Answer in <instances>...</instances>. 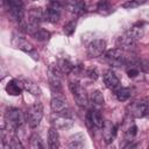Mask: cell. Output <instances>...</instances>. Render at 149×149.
I'll return each mask as SVG.
<instances>
[{
    "label": "cell",
    "mask_w": 149,
    "mask_h": 149,
    "mask_svg": "<svg viewBox=\"0 0 149 149\" xmlns=\"http://www.w3.org/2000/svg\"><path fill=\"white\" fill-rule=\"evenodd\" d=\"M61 12H62V5L58 0H52L49 6L47 7L45 10V20L49 22H57L61 17Z\"/></svg>",
    "instance_id": "ba28073f"
},
{
    "label": "cell",
    "mask_w": 149,
    "mask_h": 149,
    "mask_svg": "<svg viewBox=\"0 0 149 149\" xmlns=\"http://www.w3.org/2000/svg\"><path fill=\"white\" fill-rule=\"evenodd\" d=\"M69 87H70L71 93L73 94V98H74L77 105L80 107H86L87 102H88V97H87L85 90L81 87V85L77 80H74V81L72 80V81H70Z\"/></svg>",
    "instance_id": "8992f818"
},
{
    "label": "cell",
    "mask_w": 149,
    "mask_h": 149,
    "mask_svg": "<svg viewBox=\"0 0 149 149\" xmlns=\"http://www.w3.org/2000/svg\"><path fill=\"white\" fill-rule=\"evenodd\" d=\"M127 66H128V68H127V74H128V77L135 78V77H137V76L140 74V70H139L135 65L129 64V65H127Z\"/></svg>",
    "instance_id": "1f68e13d"
},
{
    "label": "cell",
    "mask_w": 149,
    "mask_h": 149,
    "mask_svg": "<svg viewBox=\"0 0 149 149\" xmlns=\"http://www.w3.org/2000/svg\"><path fill=\"white\" fill-rule=\"evenodd\" d=\"M57 68H58V70H59L61 72L70 74V72L72 71V69L74 68V65H73L69 59H66V58H62V59L58 61V65H57Z\"/></svg>",
    "instance_id": "d4e9b609"
},
{
    "label": "cell",
    "mask_w": 149,
    "mask_h": 149,
    "mask_svg": "<svg viewBox=\"0 0 149 149\" xmlns=\"http://www.w3.org/2000/svg\"><path fill=\"white\" fill-rule=\"evenodd\" d=\"M114 94H115V97H116V99L118 100H120V101H126V100H128L129 99V97H130V90L128 88V87H118L115 91H114Z\"/></svg>",
    "instance_id": "83f0119b"
},
{
    "label": "cell",
    "mask_w": 149,
    "mask_h": 149,
    "mask_svg": "<svg viewBox=\"0 0 149 149\" xmlns=\"http://www.w3.org/2000/svg\"><path fill=\"white\" fill-rule=\"evenodd\" d=\"M76 29V22L74 21H70L69 23H66L64 26V33L66 35H72V33Z\"/></svg>",
    "instance_id": "d6a6232c"
},
{
    "label": "cell",
    "mask_w": 149,
    "mask_h": 149,
    "mask_svg": "<svg viewBox=\"0 0 149 149\" xmlns=\"http://www.w3.org/2000/svg\"><path fill=\"white\" fill-rule=\"evenodd\" d=\"M23 90V86H22V83L16 80V79H12L7 83L6 85V92L10 95H20L21 92Z\"/></svg>",
    "instance_id": "d6986e66"
},
{
    "label": "cell",
    "mask_w": 149,
    "mask_h": 149,
    "mask_svg": "<svg viewBox=\"0 0 149 149\" xmlns=\"http://www.w3.org/2000/svg\"><path fill=\"white\" fill-rule=\"evenodd\" d=\"M86 120H87L88 125H92L95 128H101L104 122H105L104 119H102V115H101V113L98 108H94V109L90 111L86 115Z\"/></svg>",
    "instance_id": "9a60e30c"
},
{
    "label": "cell",
    "mask_w": 149,
    "mask_h": 149,
    "mask_svg": "<svg viewBox=\"0 0 149 149\" xmlns=\"http://www.w3.org/2000/svg\"><path fill=\"white\" fill-rule=\"evenodd\" d=\"M88 100L92 102V105L94 106H102L105 100H104V95L102 93L99 91V90H95V91H92L90 97H88Z\"/></svg>",
    "instance_id": "cb8c5ba5"
},
{
    "label": "cell",
    "mask_w": 149,
    "mask_h": 149,
    "mask_svg": "<svg viewBox=\"0 0 149 149\" xmlns=\"http://www.w3.org/2000/svg\"><path fill=\"white\" fill-rule=\"evenodd\" d=\"M84 146H85V137L81 133H77V134H74L70 137V141H69V147L70 148L80 149Z\"/></svg>",
    "instance_id": "44dd1931"
},
{
    "label": "cell",
    "mask_w": 149,
    "mask_h": 149,
    "mask_svg": "<svg viewBox=\"0 0 149 149\" xmlns=\"http://www.w3.org/2000/svg\"><path fill=\"white\" fill-rule=\"evenodd\" d=\"M30 147L33 149H42L44 148V144H43V141L41 139L40 135L37 134H33L30 136Z\"/></svg>",
    "instance_id": "f546056e"
},
{
    "label": "cell",
    "mask_w": 149,
    "mask_h": 149,
    "mask_svg": "<svg viewBox=\"0 0 149 149\" xmlns=\"http://www.w3.org/2000/svg\"><path fill=\"white\" fill-rule=\"evenodd\" d=\"M51 122H52V126L57 129H69L73 126V120L71 115L58 114V113H56V115L52 116Z\"/></svg>",
    "instance_id": "8fae6325"
},
{
    "label": "cell",
    "mask_w": 149,
    "mask_h": 149,
    "mask_svg": "<svg viewBox=\"0 0 149 149\" xmlns=\"http://www.w3.org/2000/svg\"><path fill=\"white\" fill-rule=\"evenodd\" d=\"M3 3L14 20L21 21L23 19V2L21 0H3Z\"/></svg>",
    "instance_id": "52a82bcc"
},
{
    "label": "cell",
    "mask_w": 149,
    "mask_h": 149,
    "mask_svg": "<svg viewBox=\"0 0 149 149\" xmlns=\"http://www.w3.org/2000/svg\"><path fill=\"white\" fill-rule=\"evenodd\" d=\"M1 143L6 149H22L23 146L15 134L14 129L5 126L1 130Z\"/></svg>",
    "instance_id": "7a4b0ae2"
},
{
    "label": "cell",
    "mask_w": 149,
    "mask_h": 149,
    "mask_svg": "<svg viewBox=\"0 0 149 149\" xmlns=\"http://www.w3.org/2000/svg\"><path fill=\"white\" fill-rule=\"evenodd\" d=\"M21 83H22L23 90L28 91L29 93H31V94H34V95H40L41 90H40V87L37 86V84H35V83L31 81L30 79H26V78H23V79L21 80Z\"/></svg>",
    "instance_id": "7402d4cb"
},
{
    "label": "cell",
    "mask_w": 149,
    "mask_h": 149,
    "mask_svg": "<svg viewBox=\"0 0 149 149\" xmlns=\"http://www.w3.org/2000/svg\"><path fill=\"white\" fill-rule=\"evenodd\" d=\"M48 144L51 149H56L58 148L59 144V135L57 132V128L51 127L48 132Z\"/></svg>",
    "instance_id": "ffe728a7"
},
{
    "label": "cell",
    "mask_w": 149,
    "mask_h": 149,
    "mask_svg": "<svg viewBox=\"0 0 149 149\" xmlns=\"http://www.w3.org/2000/svg\"><path fill=\"white\" fill-rule=\"evenodd\" d=\"M101 132H102V137H104V141L108 144V143H112L114 140H115V136H116V133H118V128L112 122V121H105L102 127H101Z\"/></svg>",
    "instance_id": "4fadbf2b"
},
{
    "label": "cell",
    "mask_w": 149,
    "mask_h": 149,
    "mask_svg": "<svg viewBox=\"0 0 149 149\" xmlns=\"http://www.w3.org/2000/svg\"><path fill=\"white\" fill-rule=\"evenodd\" d=\"M97 10L101 15H108L113 12V8H112L111 3L107 0H101L97 6Z\"/></svg>",
    "instance_id": "4316f807"
},
{
    "label": "cell",
    "mask_w": 149,
    "mask_h": 149,
    "mask_svg": "<svg viewBox=\"0 0 149 149\" xmlns=\"http://www.w3.org/2000/svg\"><path fill=\"white\" fill-rule=\"evenodd\" d=\"M140 21H141V22H147V23H149V9L143 10V12L140 14Z\"/></svg>",
    "instance_id": "836d02e7"
},
{
    "label": "cell",
    "mask_w": 149,
    "mask_h": 149,
    "mask_svg": "<svg viewBox=\"0 0 149 149\" xmlns=\"http://www.w3.org/2000/svg\"><path fill=\"white\" fill-rule=\"evenodd\" d=\"M65 8L76 15H80L85 12V2L84 0H66Z\"/></svg>",
    "instance_id": "2e32d148"
},
{
    "label": "cell",
    "mask_w": 149,
    "mask_h": 149,
    "mask_svg": "<svg viewBox=\"0 0 149 149\" xmlns=\"http://www.w3.org/2000/svg\"><path fill=\"white\" fill-rule=\"evenodd\" d=\"M26 121L29 125V127L35 128L40 125L42 116H43V106L41 102L33 104L26 112Z\"/></svg>",
    "instance_id": "5b68a950"
},
{
    "label": "cell",
    "mask_w": 149,
    "mask_h": 149,
    "mask_svg": "<svg viewBox=\"0 0 149 149\" xmlns=\"http://www.w3.org/2000/svg\"><path fill=\"white\" fill-rule=\"evenodd\" d=\"M127 33L134 38V40H140L142 36H143V24L142 22H139V23H135L132 28H129L127 30Z\"/></svg>",
    "instance_id": "603a6c76"
},
{
    "label": "cell",
    "mask_w": 149,
    "mask_h": 149,
    "mask_svg": "<svg viewBox=\"0 0 149 149\" xmlns=\"http://www.w3.org/2000/svg\"><path fill=\"white\" fill-rule=\"evenodd\" d=\"M12 44H13L15 48H17V49H20V50H22V51H24V52H28V54L34 55V58H35V59H37V58H38V54H36V52H35V50H34L33 45H31L28 41H26L23 37H21V36H16V35H13Z\"/></svg>",
    "instance_id": "7c38bea8"
},
{
    "label": "cell",
    "mask_w": 149,
    "mask_h": 149,
    "mask_svg": "<svg viewBox=\"0 0 149 149\" xmlns=\"http://www.w3.org/2000/svg\"><path fill=\"white\" fill-rule=\"evenodd\" d=\"M128 113L133 118H146L149 115V99L143 98L133 101L128 106Z\"/></svg>",
    "instance_id": "277c9868"
},
{
    "label": "cell",
    "mask_w": 149,
    "mask_h": 149,
    "mask_svg": "<svg viewBox=\"0 0 149 149\" xmlns=\"http://www.w3.org/2000/svg\"><path fill=\"white\" fill-rule=\"evenodd\" d=\"M45 20V12L42 8H31L28 13V21L34 24H40Z\"/></svg>",
    "instance_id": "ac0fdd59"
},
{
    "label": "cell",
    "mask_w": 149,
    "mask_h": 149,
    "mask_svg": "<svg viewBox=\"0 0 149 149\" xmlns=\"http://www.w3.org/2000/svg\"><path fill=\"white\" fill-rule=\"evenodd\" d=\"M24 120L26 116H23L22 112L17 108H10L5 114V126L14 130H17L20 127H22Z\"/></svg>",
    "instance_id": "3957f363"
},
{
    "label": "cell",
    "mask_w": 149,
    "mask_h": 149,
    "mask_svg": "<svg viewBox=\"0 0 149 149\" xmlns=\"http://www.w3.org/2000/svg\"><path fill=\"white\" fill-rule=\"evenodd\" d=\"M105 51H106V42L101 38L93 40L87 47V55L91 58L100 57L105 54Z\"/></svg>",
    "instance_id": "9c48e42d"
},
{
    "label": "cell",
    "mask_w": 149,
    "mask_h": 149,
    "mask_svg": "<svg viewBox=\"0 0 149 149\" xmlns=\"http://www.w3.org/2000/svg\"><path fill=\"white\" fill-rule=\"evenodd\" d=\"M147 0H129L127 2H125L122 5L123 8H127V9H130V8H136V7H140L141 5L146 3Z\"/></svg>",
    "instance_id": "4dcf8cb0"
},
{
    "label": "cell",
    "mask_w": 149,
    "mask_h": 149,
    "mask_svg": "<svg viewBox=\"0 0 149 149\" xmlns=\"http://www.w3.org/2000/svg\"><path fill=\"white\" fill-rule=\"evenodd\" d=\"M105 59L106 62L112 66H127L129 57L126 56L125 50L120 48H114L105 52Z\"/></svg>",
    "instance_id": "6da1fadb"
},
{
    "label": "cell",
    "mask_w": 149,
    "mask_h": 149,
    "mask_svg": "<svg viewBox=\"0 0 149 149\" xmlns=\"http://www.w3.org/2000/svg\"><path fill=\"white\" fill-rule=\"evenodd\" d=\"M50 106H51V109L54 111V113L71 115L70 109H69L68 104H66V100L62 95H54L51 101H50Z\"/></svg>",
    "instance_id": "30bf717a"
},
{
    "label": "cell",
    "mask_w": 149,
    "mask_h": 149,
    "mask_svg": "<svg viewBox=\"0 0 149 149\" xmlns=\"http://www.w3.org/2000/svg\"><path fill=\"white\" fill-rule=\"evenodd\" d=\"M137 134V127L134 122H128L127 127L125 128V135L127 141H133V139L135 137V135Z\"/></svg>",
    "instance_id": "f1b7e54d"
},
{
    "label": "cell",
    "mask_w": 149,
    "mask_h": 149,
    "mask_svg": "<svg viewBox=\"0 0 149 149\" xmlns=\"http://www.w3.org/2000/svg\"><path fill=\"white\" fill-rule=\"evenodd\" d=\"M104 83H105L106 87H108L109 90H113V91H115L118 87H120V80H119V78L111 70H108V71L105 72V74H104Z\"/></svg>",
    "instance_id": "e0dca14e"
},
{
    "label": "cell",
    "mask_w": 149,
    "mask_h": 149,
    "mask_svg": "<svg viewBox=\"0 0 149 149\" xmlns=\"http://www.w3.org/2000/svg\"><path fill=\"white\" fill-rule=\"evenodd\" d=\"M49 83H50V86L54 91L58 92L61 91V79H59V76L56 73V71H51L50 74H49Z\"/></svg>",
    "instance_id": "484cf974"
},
{
    "label": "cell",
    "mask_w": 149,
    "mask_h": 149,
    "mask_svg": "<svg viewBox=\"0 0 149 149\" xmlns=\"http://www.w3.org/2000/svg\"><path fill=\"white\" fill-rule=\"evenodd\" d=\"M116 44L120 49L122 50H134L135 49V45H136V40H134L127 31L125 34H122L121 36H119L118 41H116Z\"/></svg>",
    "instance_id": "5bb4252c"
}]
</instances>
